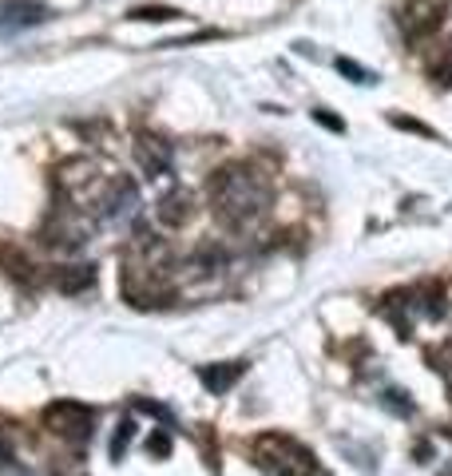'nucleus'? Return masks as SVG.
Listing matches in <instances>:
<instances>
[{
  "instance_id": "nucleus-1",
  "label": "nucleus",
  "mask_w": 452,
  "mask_h": 476,
  "mask_svg": "<svg viewBox=\"0 0 452 476\" xmlns=\"http://www.w3.org/2000/svg\"><path fill=\"white\" fill-rule=\"evenodd\" d=\"M210 210L230 231H246L270 207V179L254 167V163H226L207 183Z\"/></svg>"
},
{
  "instance_id": "nucleus-2",
  "label": "nucleus",
  "mask_w": 452,
  "mask_h": 476,
  "mask_svg": "<svg viewBox=\"0 0 452 476\" xmlns=\"http://www.w3.org/2000/svg\"><path fill=\"white\" fill-rule=\"evenodd\" d=\"M171 267H175L171 246L163 242L159 234L140 231L135 242L127 246V259H124V294L132 298L135 306L167 302L171 298Z\"/></svg>"
},
{
  "instance_id": "nucleus-3",
  "label": "nucleus",
  "mask_w": 452,
  "mask_h": 476,
  "mask_svg": "<svg viewBox=\"0 0 452 476\" xmlns=\"http://www.w3.org/2000/svg\"><path fill=\"white\" fill-rule=\"evenodd\" d=\"M251 456H254L258 469L270 472V476H313V472H318V456H313L302 441H294V437H286V433L254 437Z\"/></svg>"
},
{
  "instance_id": "nucleus-4",
  "label": "nucleus",
  "mask_w": 452,
  "mask_h": 476,
  "mask_svg": "<svg viewBox=\"0 0 452 476\" xmlns=\"http://www.w3.org/2000/svg\"><path fill=\"white\" fill-rule=\"evenodd\" d=\"M91 425H96V417H91V409L80 405V401H52V405L44 409V429L68 445H88Z\"/></svg>"
},
{
  "instance_id": "nucleus-5",
  "label": "nucleus",
  "mask_w": 452,
  "mask_h": 476,
  "mask_svg": "<svg viewBox=\"0 0 452 476\" xmlns=\"http://www.w3.org/2000/svg\"><path fill=\"white\" fill-rule=\"evenodd\" d=\"M40 242L48 246V251H80V246L88 242V223H84V215L60 203L56 215H52L48 223L40 226Z\"/></svg>"
},
{
  "instance_id": "nucleus-6",
  "label": "nucleus",
  "mask_w": 452,
  "mask_h": 476,
  "mask_svg": "<svg viewBox=\"0 0 452 476\" xmlns=\"http://www.w3.org/2000/svg\"><path fill=\"white\" fill-rule=\"evenodd\" d=\"M135 207H140V191H135V183L112 171V179H107L104 195H99V203H96V218L99 223H124V218L135 215Z\"/></svg>"
},
{
  "instance_id": "nucleus-7",
  "label": "nucleus",
  "mask_w": 452,
  "mask_h": 476,
  "mask_svg": "<svg viewBox=\"0 0 452 476\" xmlns=\"http://www.w3.org/2000/svg\"><path fill=\"white\" fill-rule=\"evenodd\" d=\"M44 21H48V4L40 0H0V40H13Z\"/></svg>"
},
{
  "instance_id": "nucleus-8",
  "label": "nucleus",
  "mask_w": 452,
  "mask_h": 476,
  "mask_svg": "<svg viewBox=\"0 0 452 476\" xmlns=\"http://www.w3.org/2000/svg\"><path fill=\"white\" fill-rule=\"evenodd\" d=\"M135 159H140L143 175L163 179V175L171 171L175 151H171L167 140H159V135H151V132H140V135H135Z\"/></svg>"
},
{
  "instance_id": "nucleus-9",
  "label": "nucleus",
  "mask_w": 452,
  "mask_h": 476,
  "mask_svg": "<svg viewBox=\"0 0 452 476\" xmlns=\"http://www.w3.org/2000/svg\"><path fill=\"white\" fill-rule=\"evenodd\" d=\"M440 4H445V0H405V8H401V32L409 36V40H421V36H429L440 24Z\"/></svg>"
},
{
  "instance_id": "nucleus-10",
  "label": "nucleus",
  "mask_w": 452,
  "mask_h": 476,
  "mask_svg": "<svg viewBox=\"0 0 452 476\" xmlns=\"http://www.w3.org/2000/svg\"><path fill=\"white\" fill-rule=\"evenodd\" d=\"M159 223L163 226H171V231H179V226H187L191 223V215H195V199H191V191H183V187H175L171 195H163L159 199Z\"/></svg>"
},
{
  "instance_id": "nucleus-11",
  "label": "nucleus",
  "mask_w": 452,
  "mask_h": 476,
  "mask_svg": "<svg viewBox=\"0 0 452 476\" xmlns=\"http://www.w3.org/2000/svg\"><path fill=\"white\" fill-rule=\"evenodd\" d=\"M243 373H246L243 361H218V365H202V370H199V381H202V386H207L210 393H215V397H223V393L235 386L238 378H243Z\"/></svg>"
},
{
  "instance_id": "nucleus-12",
  "label": "nucleus",
  "mask_w": 452,
  "mask_h": 476,
  "mask_svg": "<svg viewBox=\"0 0 452 476\" xmlns=\"http://www.w3.org/2000/svg\"><path fill=\"white\" fill-rule=\"evenodd\" d=\"M91 282H96V270L91 267H64L56 274V286L64 294H84V290H91Z\"/></svg>"
},
{
  "instance_id": "nucleus-13",
  "label": "nucleus",
  "mask_w": 452,
  "mask_h": 476,
  "mask_svg": "<svg viewBox=\"0 0 452 476\" xmlns=\"http://www.w3.org/2000/svg\"><path fill=\"white\" fill-rule=\"evenodd\" d=\"M132 21H151V24H163V21H175V16H183V13H175V8H163V4H140V8H132Z\"/></svg>"
},
{
  "instance_id": "nucleus-14",
  "label": "nucleus",
  "mask_w": 452,
  "mask_h": 476,
  "mask_svg": "<svg viewBox=\"0 0 452 476\" xmlns=\"http://www.w3.org/2000/svg\"><path fill=\"white\" fill-rule=\"evenodd\" d=\"M132 437H135V425H132V421H119V429H115V437H112V461H124Z\"/></svg>"
},
{
  "instance_id": "nucleus-15",
  "label": "nucleus",
  "mask_w": 452,
  "mask_h": 476,
  "mask_svg": "<svg viewBox=\"0 0 452 476\" xmlns=\"http://www.w3.org/2000/svg\"><path fill=\"white\" fill-rule=\"evenodd\" d=\"M337 72H345V76L354 80V84H369V72H365V68H357L354 60H337Z\"/></svg>"
},
{
  "instance_id": "nucleus-16",
  "label": "nucleus",
  "mask_w": 452,
  "mask_h": 476,
  "mask_svg": "<svg viewBox=\"0 0 452 476\" xmlns=\"http://www.w3.org/2000/svg\"><path fill=\"white\" fill-rule=\"evenodd\" d=\"M147 453H151V456H167L171 453V437L167 433H155L151 441H147Z\"/></svg>"
},
{
  "instance_id": "nucleus-17",
  "label": "nucleus",
  "mask_w": 452,
  "mask_h": 476,
  "mask_svg": "<svg viewBox=\"0 0 452 476\" xmlns=\"http://www.w3.org/2000/svg\"><path fill=\"white\" fill-rule=\"evenodd\" d=\"M393 127H405V132H417V135H432V127H424V123H417V119H409V115H393Z\"/></svg>"
},
{
  "instance_id": "nucleus-18",
  "label": "nucleus",
  "mask_w": 452,
  "mask_h": 476,
  "mask_svg": "<svg viewBox=\"0 0 452 476\" xmlns=\"http://www.w3.org/2000/svg\"><path fill=\"white\" fill-rule=\"evenodd\" d=\"M313 119H318L321 127H329V132H345V123H341V119H334V115H326V112H313Z\"/></svg>"
},
{
  "instance_id": "nucleus-19",
  "label": "nucleus",
  "mask_w": 452,
  "mask_h": 476,
  "mask_svg": "<svg viewBox=\"0 0 452 476\" xmlns=\"http://www.w3.org/2000/svg\"><path fill=\"white\" fill-rule=\"evenodd\" d=\"M4 464H13V441L0 433V469H4Z\"/></svg>"
}]
</instances>
